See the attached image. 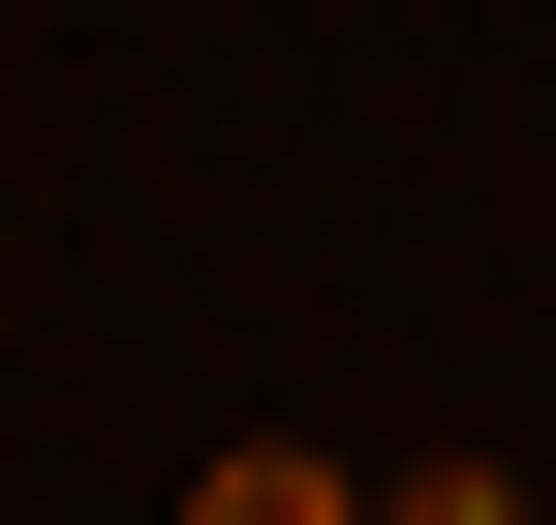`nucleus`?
<instances>
[{"instance_id":"f257e3e1","label":"nucleus","mask_w":556,"mask_h":525,"mask_svg":"<svg viewBox=\"0 0 556 525\" xmlns=\"http://www.w3.org/2000/svg\"><path fill=\"white\" fill-rule=\"evenodd\" d=\"M186 525H371V495H340L309 433H217V464H186Z\"/></svg>"},{"instance_id":"f03ea898","label":"nucleus","mask_w":556,"mask_h":525,"mask_svg":"<svg viewBox=\"0 0 556 525\" xmlns=\"http://www.w3.org/2000/svg\"><path fill=\"white\" fill-rule=\"evenodd\" d=\"M371 525H526V495H495V464H433V495H371Z\"/></svg>"}]
</instances>
